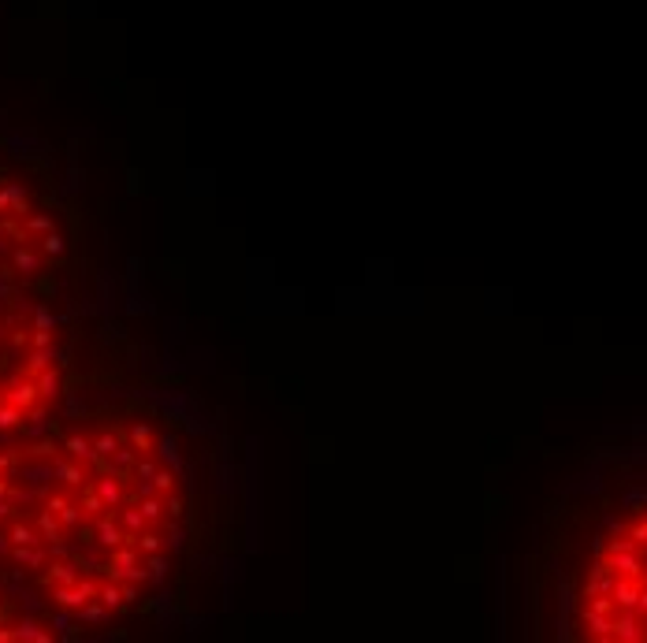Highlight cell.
Here are the masks:
<instances>
[{"label": "cell", "instance_id": "41", "mask_svg": "<svg viewBox=\"0 0 647 643\" xmlns=\"http://www.w3.org/2000/svg\"><path fill=\"white\" fill-rule=\"evenodd\" d=\"M629 535H632V543H647V521L644 524H632Z\"/></svg>", "mask_w": 647, "mask_h": 643}, {"label": "cell", "instance_id": "19", "mask_svg": "<svg viewBox=\"0 0 647 643\" xmlns=\"http://www.w3.org/2000/svg\"><path fill=\"white\" fill-rule=\"evenodd\" d=\"M15 640H26V643H52V632H45L34 617H23L15 625Z\"/></svg>", "mask_w": 647, "mask_h": 643}, {"label": "cell", "instance_id": "1", "mask_svg": "<svg viewBox=\"0 0 647 643\" xmlns=\"http://www.w3.org/2000/svg\"><path fill=\"white\" fill-rule=\"evenodd\" d=\"M93 543H101L104 551H115V546H123V543H134V535H127V528L120 524V517H115V510H112V513H101V517L93 521Z\"/></svg>", "mask_w": 647, "mask_h": 643}, {"label": "cell", "instance_id": "12", "mask_svg": "<svg viewBox=\"0 0 647 643\" xmlns=\"http://www.w3.org/2000/svg\"><path fill=\"white\" fill-rule=\"evenodd\" d=\"M41 584L56 587V584H79V569H74L71 562H52L45 565V573H41Z\"/></svg>", "mask_w": 647, "mask_h": 643}, {"label": "cell", "instance_id": "34", "mask_svg": "<svg viewBox=\"0 0 647 643\" xmlns=\"http://www.w3.org/2000/svg\"><path fill=\"white\" fill-rule=\"evenodd\" d=\"M153 487L160 491V495H171V491H175V473H171V469H157Z\"/></svg>", "mask_w": 647, "mask_h": 643}, {"label": "cell", "instance_id": "21", "mask_svg": "<svg viewBox=\"0 0 647 643\" xmlns=\"http://www.w3.org/2000/svg\"><path fill=\"white\" fill-rule=\"evenodd\" d=\"M8 539H12V546H26V543H45L38 532V524H26V521H15L12 528H8Z\"/></svg>", "mask_w": 647, "mask_h": 643}, {"label": "cell", "instance_id": "14", "mask_svg": "<svg viewBox=\"0 0 647 643\" xmlns=\"http://www.w3.org/2000/svg\"><path fill=\"white\" fill-rule=\"evenodd\" d=\"M614 603H618L621 610H636V599H640V584H636V576H621L618 584H614Z\"/></svg>", "mask_w": 647, "mask_h": 643}, {"label": "cell", "instance_id": "28", "mask_svg": "<svg viewBox=\"0 0 647 643\" xmlns=\"http://www.w3.org/2000/svg\"><path fill=\"white\" fill-rule=\"evenodd\" d=\"M134 546H138L142 554H157L160 546H164V539H160V535H157L153 528H145V532H138V535H134Z\"/></svg>", "mask_w": 647, "mask_h": 643}, {"label": "cell", "instance_id": "46", "mask_svg": "<svg viewBox=\"0 0 647 643\" xmlns=\"http://www.w3.org/2000/svg\"><path fill=\"white\" fill-rule=\"evenodd\" d=\"M12 495V484H8V480H0V498H8Z\"/></svg>", "mask_w": 647, "mask_h": 643}, {"label": "cell", "instance_id": "18", "mask_svg": "<svg viewBox=\"0 0 647 643\" xmlns=\"http://www.w3.org/2000/svg\"><path fill=\"white\" fill-rule=\"evenodd\" d=\"M584 625L591 636L599 640H614V617L610 614H596V610H584Z\"/></svg>", "mask_w": 647, "mask_h": 643}, {"label": "cell", "instance_id": "10", "mask_svg": "<svg viewBox=\"0 0 647 643\" xmlns=\"http://www.w3.org/2000/svg\"><path fill=\"white\" fill-rule=\"evenodd\" d=\"M63 450H67L74 462H82V465H97V462H101L97 446H93L86 435H67V439H63Z\"/></svg>", "mask_w": 647, "mask_h": 643}, {"label": "cell", "instance_id": "42", "mask_svg": "<svg viewBox=\"0 0 647 643\" xmlns=\"http://www.w3.org/2000/svg\"><path fill=\"white\" fill-rule=\"evenodd\" d=\"M123 599H127V603H134V599H138V587L131 580H123Z\"/></svg>", "mask_w": 647, "mask_h": 643}, {"label": "cell", "instance_id": "47", "mask_svg": "<svg viewBox=\"0 0 647 643\" xmlns=\"http://www.w3.org/2000/svg\"><path fill=\"white\" fill-rule=\"evenodd\" d=\"M8 465H12V457H0V473H4Z\"/></svg>", "mask_w": 647, "mask_h": 643}, {"label": "cell", "instance_id": "4", "mask_svg": "<svg viewBox=\"0 0 647 643\" xmlns=\"http://www.w3.org/2000/svg\"><path fill=\"white\" fill-rule=\"evenodd\" d=\"M607 565L618 576H636V580L644 576V558H640V551H636V546H629V551H610Z\"/></svg>", "mask_w": 647, "mask_h": 643}, {"label": "cell", "instance_id": "45", "mask_svg": "<svg viewBox=\"0 0 647 643\" xmlns=\"http://www.w3.org/2000/svg\"><path fill=\"white\" fill-rule=\"evenodd\" d=\"M52 628H67V614H56V617H52Z\"/></svg>", "mask_w": 647, "mask_h": 643}, {"label": "cell", "instance_id": "9", "mask_svg": "<svg viewBox=\"0 0 647 643\" xmlns=\"http://www.w3.org/2000/svg\"><path fill=\"white\" fill-rule=\"evenodd\" d=\"M56 480H63L71 491H82L86 487V469H82V462H74V457L67 454V457H56Z\"/></svg>", "mask_w": 647, "mask_h": 643}, {"label": "cell", "instance_id": "30", "mask_svg": "<svg viewBox=\"0 0 647 643\" xmlns=\"http://www.w3.org/2000/svg\"><path fill=\"white\" fill-rule=\"evenodd\" d=\"M79 617H82V621H90V625H101V621L108 617V606L101 603V599H90V603H86V606L79 610Z\"/></svg>", "mask_w": 647, "mask_h": 643}, {"label": "cell", "instance_id": "22", "mask_svg": "<svg viewBox=\"0 0 647 643\" xmlns=\"http://www.w3.org/2000/svg\"><path fill=\"white\" fill-rule=\"evenodd\" d=\"M52 361H63V353L60 350H49V346L45 350H34V353H30V361H26V376H41Z\"/></svg>", "mask_w": 647, "mask_h": 643}, {"label": "cell", "instance_id": "6", "mask_svg": "<svg viewBox=\"0 0 647 643\" xmlns=\"http://www.w3.org/2000/svg\"><path fill=\"white\" fill-rule=\"evenodd\" d=\"M614 640H621V643L647 640V632H644L640 614H636V610H621V617H614Z\"/></svg>", "mask_w": 647, "mask_h": 643}, {"label": "cell", "instance_id": "39", "mask_svg": "<svg viewBox=\"0 0 647 643\" xmlns=\"http://www.w3.org/2000/svg\"><path fill=\"white\" fill-rule=\"evenodd\" d=\"M52 346V331H34V350Z\"/></svg>", "mask_w": 647, "mask_h": 643}, {"label": "cell", "instance_id": "27", "mask_svg": "<svg viewBox=\"0 0 647 643\" xmlns=\"http://www.w3.org/2000/svg\"><path fill=\"white\" fill-rule=\"evenodd\" d=\"M138 506H142V513H145V521H149V524H160V521L168 517V506H164V502H160L157 495H145L142 502H138Z\"/></svg>", "mask_w": 647, "mask_h": 643}, {"label": "cell", "instance_id": "20", "mask_svg": "<svg viewBox=\"0 0 647 643\" xmlns=\"http://www.w3.org/2000/svg\"><path fill=\"white\" fill-rule=\"evenodd\" d=\"M12 264H15L19 275H38L41 272V257L34 250H26V245H19V250L12 253Z\"/></svg>", "mask_w": 647, "mask_h": 643}, {"label": "cell", "instance_id": "44", "mask_svg": "<svg viewBox=\"0 0 647 643\" xmlns=\"http://www.w3.org/2000/svg\"><path fill=\"white\" fill-rule=\"evenodd\" d=\"M15 640V628H0V643H12Z\"/></svg>", "mask_w": 647, "mask_h": 643}, {"label": "cell", "instance_id": "5", "mask_svg": "<svg viewBox=\"0 0 647 643\" xmlns=\"http://www.w3.org/2000/svg\"><path fill=\"white\" fill-rule=\"evenodd\" d=\"M93 487H97V495L104 498L108 510H120L123 502H127V491L120 484V473H101V476L93 480Z\"/></svg>", "mask_w": 647, "mask_h": 643}, {"label": "cell", "instance_id": "2", "mask_svg": "<svg viewBox=\"0 0 647 643\" xmlns=\"http://www.w3.org/2000/svg\"><path fill=\"white\" fill-rule=\"evenodd\" d=\"M97 592H101V584L79 580V584H56L52 587V599H56V606H63V610H82L90 599H97Z\"/></svg>", "mask_w": 647, "mask_h": 643}, {"label": "cell", "instance_id": "25", "mask_svg": "<svg viewBox=\"0 0 647 643\" xmlns=\"http://www.w3.org/2000/svg\"><path fill=\"white\" fill-rule=\"evenodd\" d=\"M79 506H82V513H90V517H101V513L108 510V506H104V498L97 495V487H82Z\"/></svg>", "mask_w": 647, "mask_h": 643}, {"label": "cell", "instance_id": "3", "mask_svg": "<svg viewBox=\"0 0 647 643\" xmlns=\"http://www.w3.org/2000/svg\"><path fill=\"white\" fill-rule=\"evenodd\" d=\"M4 402L19 405V409H34V405L41 402L38 380H34V376H19V380H12V383H8V391H4Z\"/></svg>", "mask_w": 647, "mask_h": 643}, {"label": "cell", "instance_id": "32", "mask_svg": "<svg viewBox=\"0 0 647 643\" xmlns=\"http://www.w3.org/2000/svg\"><path fill=\"white\" fill-rule=\"evenodd\" d=\"M49 231H56L52 227V216H26V223H23V234H49Z\"/></svg>", "mask_w": 647, "mask_h": 643}, {"label": "cell", "instance_id": "38", "mask_svg": "<svg viewBox=\"0 0 647 643\" xmlns=\"http://www.w3.org/2000/svg\"><path fill=\"white\" fill-rule=\"evenodd\" d=\"M168 546H171V551H182V546H186V532H182V528H171V532H168Z\"/></svg>", "mask_w": 647, "mask_h": 643}, {"label": "cell", "instance_id": "26", "mask_svg": "<svg viewBox=\"0 0 647 643\" xmlns=\"http://www.w3.org/2000/svg\"><path fill=\"white\" fill-rule=\"evenodd\" d=\"M38 380V391H41V402H49V398H56L60 394V372H52V368H45L41 376H34Z\"/></svg>", "mask_w": 647, "mask_h": 643}, {"label": "cell", "instance_id": "31", "mask_svg": "<svg viewBox=\"0 0 647 643\" xmlns=\"http://www.w3.org/2000/svg\"><path fill=\"white\" fill-rule=\"evenodd\" d=\"M93 446H97V454H101V457H112V454H115V450H120L123 443H120V435H112V432H101V435L93 439Z\"/></svg>", "mask_w": 647, "mask_h": 643}, {"label": "cell", "instance_id": "43", "mask_svg": "<svg viewBox=\"0 0 647 643\" xmlns=\"http://www.w3.org/2000/svg\"><path fill=\"white\" fill-rule=\"evenodd\" d=\"M4 517H12V502L0 498V521H4Z\"/></svg>", "mask_w": 647, "mask_h": 643}, {"label": "cell", "instance_id": "8", "mask_svg": "<svg viewBox=\"0 0 647 643\" xmlns=\"http://www.w3.org/2000/svg\"><path fill=\"white\" fill-rule=\"evenodd\" d=\"M12 562L23 569H45L49 565V551L41 543H26V546H12Z\"/></svg>", "mask_w": 647, "mask_h": 643}, {"label": "cell", "instance_id": "7", "mask_svg": "<svg viewBox=\"0 0 647 643\" xmlns=\"http://www.w3.org/2000/svg\"><path fill=\"white\" fill-rule=\"evenodd\" d=\"M26 190L19 182H8L0 186V216H26Z\"/></svg>", "mask_w": 647, "mask_h": 643}, {"label": "cell", "instance_id": "24", "mask_svg": "<svg viewBox=\"0 0 647 643\" xmlns=\"http://www.w3.org/2000/svg\"><path fill=\"white\" fill-rule=\"evenodd\" d=\"M131 446H138L142 454H149L157 443H153V428H149L145 421H138V424H131Z\"/></svg>", "mask_w": 647, "mask_h": 643}, {"label": "cell", "instance_id": "17", "mask_svg": "<svg viewBox=\"0 0 647 643\" xmlns=\"http://www.w3.org/2000/svg\"><path fill=\"white\" fill-rule=\"evenodd\" d=\"M157 454H160V462H168L171 473H182V457H179L175 435H160V439H157Z\"/></svg>", "mask_w": 647, "mask_h": 643}, {"label": "cell", "instance_id": "36", "mask_svg": "<svg viewBox=\"0 0 647 643\" xmlns=\"http://www.w3.org/2000/svg\"><path fill=\"white\" fill-rule=\"evenodd\" d=\"M153 476H157V462L149 454H142L134 462V480H153Z\"/></svg>", "mask_w": 647, "mask_h": 643}, {"label": "cell", "instance_id": "23", "mask_svg": "<svg viewBox=\"0 0 647 643\" xmlns=\"http://www.w3.org/2000/svg\"><path fill=\"white\" fill-rule=\"evenodd\" d=\"M97 599H101V603H104L108 610H120V606H127L120 580H108V584H101V592H97Z\"/></svg>", "mask_w": 647, "mask_h": 643}, {"label": "cell", "instance_id": "11", "mask_svg": "<svg viewBox=\"0 0 647 643\" xmlns=\"http://www.w3.org/2000/svg\"><path fill=\"white\" fill-rule=\"evenodd\" d=\"M49 510L63 521V528H74V524L82 521V506L79 502H71L67 495H49Z\"/></svg>", "mask_w": 647, "mask_h": 643}, {"label": "cell", "instance_id": "40", "mask_svg": "<svg viewBox=\"0 0 647 643\" xmlns=\"http://www.w3.org/2000/svg\"><path fill=\"white\" fill-rule=\"evenodd\" d=\"M164 506H168V517H179V513H182V498L168 495V498H164Z\"/></svg>", "mask_w": 647, "mask_h": 643}, {"label": "cell", "instance_id": "35", "mask_svg": "<svg viewBox=\"0 0 647 643\" xmlns=\"http://www.w3.org/2000/svg\"><path fill=\"white\" fill-rule=\"evenodd\" d=\"M145 558H149V565H145V569H149V580H164V576H168V562L160 558V551H157V554H145Z\"/></svg>", "mask_w": 647, "mask_h": 643}, {"label": "cell", "instance_id": "16", "mask_svg": "<svg viewBox=\"0 0 647 643\" xmlns=\"http://www.w3.org/2000/svg\"><path fill=\"white\" fill-rule=\"evenodd\" d=\"M614 569L610 565H596V569H591V580H588V595H610L614 592Z\"/></svg>", "mask_w": 647, "mask_h": 643}, {"label": "cell", "instance_id": "15", "mask_svg": "<svg viewBox=\"0 0 647 643\" xmlns=\"http://www.w3.org/2000/svg\"><path fill=\"white\" fill-rule=\"evenodd\" d=\"M38 532H41V539L45 543H60V532H63V521L56 517V513H52L49 506L38 513Z\"/></svg>", "mask_w": 647, "mask_h": 643}, {"label": "cell", "instance_id": "33", "mask_svg": "<svg viewBox=\"0 0 647 643\" xmlns=\"http://www.w3.org/2000/svg\"><path fill=\"white\" fill-rule=\"evenodd\" d=\"M41 250H45L49 257H63V234H60V231L41 234Z\"/></svg>", "mask_w": 647, "mask_h": 643}, {"label": "cell", "instance_id": "37", "mask_svg": "<svg viewBox=\"0 0 647 643\" xmlns=\"http://www.w3.org/2000/svg\"><path fill=\"white\" fill-rule=\"evenodd\" d=\"M52 327H56V316H52L45 305H41L38 313H34V331H52Z\"/></svg>", "mask_w": 647, "mask_h": 643}, {"label": "cell", "instance_id": "13", "mask_svg": "<svg viewBox=\"0 0 647 643\" xmlns=\"http://www.w3.org/2000/svg\"><path fill=\"white\" fill-rule=\"evenodd\" d=\"M115 517H120V524L127 528V535H138V532H145V528H153V524L145 521V513H142V506H123L115 510Z\"/></svg>", "mask_w": 647, "mask_h": 643}, {"label": "cell", "instance_id": "29", "mask_svg": "<svg viewBox=\"0 0 647 643\" xmlns=\"http://www.w3.org/2000/svg\"><path fill=\"white\" fill-rule=\"evenodd\" d=\"M23 413H26V409H19V405L4 402V405H0V432H8V428H19V424H23Z\"/></svg>", "mask_w": 647, "mask_h": 643}]
</instances>
